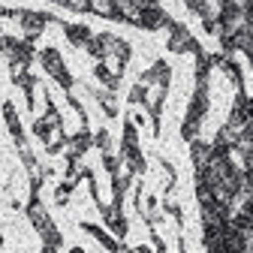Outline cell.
Here are the masks:
<instances>
[{"label": "cell", "instance_id": "7a4b0ae2", "mask_svg": "<svg viewBox=\"0 0 253 253\" xmlns=\"http://www.w3.org/2000/svg\"><path fill=\"white\" fill-rule=\"evenodd\" d=\"M169 18L163 15V9H157V6H148V9H142L139 12V18H136V24H142V27H148V30H157V27H163Z\"/></svg>", "mask_w": 253, "mask_h": 253}, {"label": "cell", "instance_id": "277c9868", "mask_svg": "<svg viewBox=\"0 0 253 253\" xmlns=\"http://www.w3.org/2000/svg\"><path fill=\"white\" fill-rule=\"evenodd\" d=\"M3 115H6V124H9V130H12V133L18 136V142H21V124H18V115H15V109H12L9 103L3 106Z\"/></svg>", "mask_w": 253, "mask_h": 253}, {"label": "cell", "instance_id": "8992f818", "mask_svg": "<svg viewBox=\"0 0 253 253\" xmlns=\"http://www.w3.org/2000/svg\"><path fill=\"white\" fill-rule=\"evenodd\" d=\"M84 148H87V133H79V136L73 139V145H70V151H73V154H82Z\"/></svg>", "mask_w": 253, "mask_h": 253}, {"label": "cell", "instance_id": "5b68a950", "mask_svg": "<svg viewBox=\"0 0 253 253\" xmlns=\"http://www.w3.org/2000/svg\"><path fill=\"white\" fill-rule=\"evenodd\" d=\"M67 34H70V40H73L76 45H82L84 40H90V30H87V27H79V24H73V27H67Z\"/></svg>", "mask_w": 253, "mask_h": 253}, {"label": "cell", "instance_id": "ba28073f", "mask_svg": "<svg viewBox=\"0 0 253 253\" xmlns=\"http://www.w3.org/2000/svg\"><path fill=\"white\" fill-rule=\"evenodd\" d=\"M42 253H54V247H42Z\"/></svg>", "mask_w": 253, "mask_h": 253}, {"label": "cell", "instance_id": "6da1fadb", "mask_svg": "<svg viewBox=\"0 0 253 253\" xmlns=\"http://www.w3.org/2000/svg\"><path fill=\"white\" fill-rule=\"evenodd\" d=\"M42 60H45V67H48V73H51V76H57V82H60L63 87H70V84H73V79H70L67 73H63V63H60V54H57L54 48H45V51H42Z\"/></svg>", "mask_w": 253, "mask_h": 253}, {"label": "cell", "instance_id": "52a82bcc", "mask_svg": "<svg viewBox=\"0 0 253 253\" xmlns=\"http://www.w3.org/2000/svg\"><path fill=\"white\" fill-rule=\"evenodd\" d=\"M97 145L100 148H109V133H97Z\"/></svg>", "mask_w": 253, "mask_h": 253}, {"label": "cell", "instance_id": "9c48e42d", "mask_svg": "<svg viewBox=\"0 0 253 253\" xmlns=\"http://www.w3.org/2000/svg\"><path fill=\"white\" fill-rule=\"evenodd\" d=\"M73 253H84V250H82V247H73Z\"/></svg>", "mask_w": 253, "mask_h": 253}, {"label": "cell", "instance_id": "3957f363", "mask_svg": "<svg viewBox=\"0 0 253 253\" xmlns=\"http://www.w3.org/2000/svg\"><path fill=\"white\" fill-rule=\"evenodd\" d=\"M18 21L27 27V34H37V30L45 27V15H37V12H18Z\"/></svg>", "mask_w": 253, "mask_h": 253}]
</instances>
